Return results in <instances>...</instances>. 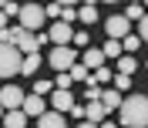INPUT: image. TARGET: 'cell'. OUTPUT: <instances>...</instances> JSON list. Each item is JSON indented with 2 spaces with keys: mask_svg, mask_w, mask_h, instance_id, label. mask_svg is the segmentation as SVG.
Returning <instances> with one entry per match:
<instances>
[{
  "mask_svg": "<svg viewBox=\"0 0 148 128\" xmlns=\"http://www.w3.org/2000/svg\"><path fill=\"white\" fill-rule=\"evenodd\" d=\"M145 67H148V61H145Z\"/></svg>",
  "mask_w": 148,
  "mask_h": 128,
  "instance_id": "35",
  "label": "cell"
},
{
  "mask_svg": "<svg viewBox=\"0 0 148 128\" xmlns=\"http://www.w3.org/2000/svg\"><path fill=\"white\" fill-rule=\"evenodd\" d=\"M3 128H27V115L24 111H3Z\"/></svg>",
  "mask_w": 148,
  "mask_h": 128,
  "instance_id": "15",
  "label": "cell"
},
{
  "mask_svg": "<svg viewBox=\"0 0 148 128\" xmlns=\"http://www.w3.org/2000/svg\"><path fill=\"white\" fill-rule=\"evenodd\" d=\"M47 41H54L57 47H67V41H74V30H71V24H64V20H57L54 27L47 30Z\"/></svg>",
  "mask_w": 148,
  "mask_h": 128,
  "instance_id": "8",
  "label": "cell"
},
{
  "mask_svg": "<svg viewBox=\"0 0 148 128\" xmlns=\"http://www.w3.org/2000/svg\"><path fill=\"white\" fill-rule=\"evenodd\" d=\"M54 88H57V91H67V88H71V74H57V81H54Z\"/></svg>",
  "mask_w": 148,
  "mask_h": 128,
  "instance_id": "25",
  "label": "cell"
},
{
  "mask_svg": "<svg viewBox=\"0 0 148 128\" xmlns=\"http://www.w3.org/2000/svg\"><path fill=\"white\" fill-rule=\"evenodd\" d=\"M98 101H101V108H104V111H114V108H121V94L114 91V88H108V91L101 88V98H98Z\"/></svg>",
  "mask_w": 148,
  "mask_h": 128,
  "instance_id": "12",
  "label": "cell"
},
{
  "mask_svg": "<svg viewBox=\"0 0 148 128\" xmlns=\"http://www.w3.org/2000/svg\"><path fill=\"white\" fill-rule=\"evenodd\" d=\"M3 14H7V17H17V14H20V3H10V0H7V3H3Z\"/></svg>",
  "mask_w": 148,
  "mask_h": 128,
  "instance_id": "30",
  "label": "cell"
},
{
  "mask_svg": "<svg viewBox=\"0 0 148 128\" xmlns=\"http://www.w3.org/2000/svg\"><path fill=\"white\" fill-rule=\"evenodd\" d=\"M20 105H24V91H20L17 84L0 88V108H3V111H17Z\"/></svg>",
  "mask_w": 148,
  "mask_h": 128,
  "instance_id": "6",
  "label": "cell"
},
{
  "mask_svg": "<svg viewBox=\"0 0 148 128\" xmlns=\"http://www.w3.org/2000/svg\"><path fill=\"white\" fill-rule=\"evenodd\" d=\"M81 64H84V67H94V71H98V67H104V54L98 51V47H88V51H84V57H81Z\"/></svg>",
  "mask_w": 148,
  "mask_h": 128,
  "instance_id": "14",
  "label": "cell"
},
{
  "mask_svg": "<svg viewBox=\"0 0 148 128\" xmlns=\"http://www.w3.org/2000/svg\"><path fill=\"white\" fill-rule=\"evenodd\" d=\"M104 57H121V41H108V44L101 47Z\"/></svg>",
  "mask_w": 148,
  "mask_h": 128,
  "instance_id": "23",
  "label": "cell"
},
{
  "mask_svg": "<svg viewBox=\"0 0 148 128\" xmlns=\"http://www.w3.org/2000/svg\"><path fill=\"white\" fill-rule=\"evenodd\" d=\"M0 118H3V108H0Z\"/></svg>",
  "mask_w": 148,
  "mask_h": 128,
  "instance_id": "34",
  "label": "cell"
},
{
  "mask_svg": "<svg viewBox=\"0 0 148 128\" xmlns=\"http://www.w3.org/2000/svg\"><path fill=\"white\" fill-rule=\"evenodd\" d=\"M47 91H54V81H37V88H34L37 98H40V94H47Z\"/></svg>",
  "mask_w": 148,
  "mask_h": 128,
  "instance_id": "28",
  "label": "cell"
},
{
  "mask_svg": "<svg viewBox=\"0 0 148 128\" xmlns=\"http://www.w3.org/2000/svg\"><path fill=\"white\" fill-rule=\"evenodd\" d=\"M138 37H141V44L148 41V14H145V17L138 20Z\"/></svg>",
  "mask_w": 148,
  "mask_h": 128,
  "instance_id": "29",
  "label": "cell"
},
{
  "mask_svg": "<svg viewBox=\"0 0 148 128\" xmlns=\"http://www.w3.org/2000/svg\"><path fill=\"white\" fill-rule=\"evenodd\" d=\"M138 47H141V37H138V34H128L125 41H121V51H128V54H135Z\"/></svg>",
  "mask_w": 148,
  "mask_h": 128,
  "instance_id": "19",
  "label": "cell"
},
{
  "mask_svg": "<svg viewBox=\"0 0 148 128\" xmlns=\"http://www.w3.org/2000/svg\"><path fill=\"white\" fill-rule=\"evenodd\" d=\"M91 81L98 84V88H101V84H108V81H111V67H98V71L91 74Z\"/></svg>",
  "mask_w": 148,
  "mask_h": 128,
  "instance_id": "22",
  "label": "cell"
},
{
  "mask_svg": "<svg viewBox=\"0 0 148 128\" xmlns=\"http://www.w3.org/2000/svg\"><path fill=\"white\" fill-rule=\"evenodd\" d=\"M98 128H118V125H114V121H101Z\"/></svg>",
  "mask_w": 148,
  "mask_h": 128,
  "instance_id": "32",
  "label": "cell"
},
{
  "mask_svg": "<svg viewBox=\"0 0 148 128\" xmlns=\"http://www.w3.org/2000/svg\"><path fill=\"white\" fill-rule=\"evenodd\" d=\"M20 111H24L27 118H40V115H44V98H37V94H24Z\"/></svg>",
  "mask_w": 148,
  "mask_h": 128,
  "instance_id": "9",
  "label": "cell"
},
{
  "mask_svg": "<svg viewBox=\"0 0 148 128\" xmlns=\"http://www.w3.org/2000/svg\"><path fill=\"white\" fill-rule=\"evenodd\" d=\"M135 71H138V61H135L131 54H121V57H118V74H125V78H131Z\"/></svg>",
  "mask_w": 148,
  "mask_h": 128,
  "instance_id": "16",
  "label": "cell"
},
{
  "mask_svg": "<svg viewBox=\"0 0 148 128\" xmlns=\"http://www.w3.org/2000/svg\"><path fill=\"white\" fill-rule=\"evenodd\" d=\"M37 128H67L64 115H57V111H44L40 118H37Z\"/></svg>",
  "mask_w": 148,
  "mask_h": 128,
  "instance_id": "11",
  "label": "cell"
},
{
  "mask_svg": "<svg viewBox=\"0 0 148 128\" xmlns=\"http://www.w3.org/2000/svg\"><path fill=\"white\" fill-rule=\"evenodd\" d=\"M104 115H108V111L101 108V101H88V108H84V118L91 121V125H101V121H104Z\"/></svg>",
  "mask_w": 148,
  "mask_h": 128,
  "instance_id": "13",
  "label": "cell"
},
{
  "mask_svg": "<svg viewBox=\"0 0 148 128\" xmlns=\"http://www.w3.org/2000/svg\"><path fill=\"white\" fill-rule=\"evenodd\" d=\"M104 30H108V41H125L131 34V24L125 20V14H114V17H108Z\"/></svg>",
  "mask_w": 148,
  "mask_h": 128,
  "instance_id": "5",
  "label": "cell"
},
{
  "mask_svg": "<svg viewBox=\"0 0 148 128\" xmlns=\"http://www.w3.org/2000/svg\"><path fill=\"white\" fill-rule=\"evenodd\" d=\"M77 20H84V24H94V20H98V7H94V3H84V7H77Z\"/></svg>",
  "mask_w": 148,
  "mask_h": 128,
  "instance_id": "18",
  "label": "cell"
},
{
  "mask_svg": "<svg viewBox=\"0 0 148 128\" xmlns=\"http://www.w3.org/2000/svg\"><path fill=\"white\" fill-rule=\"evenodd\" d=\"M7 20H10V17H7V14H3V10H0V30L7 27Z\"/></svg>",
  "mask_w": 148,
  "mask_h": 128,
  "instance_id": "31",
  "label": "cell"
},
{
  "mask_svg": "<svg viewBox=\"0 0 148 128\" xmlns=\"http://www.w3.org/2000/svg\"><path fill=\"white\" fill-rule=\"evenodd\" d=\"M74 47H84V51L91 47V41H88V34H84V30H77V34H74Z\"/></svg>",
  "mask_w": 148,
  "mask_h": 128,
  "instance_id": "27",
  "label": "cell"
},
{
  "mask_svg": "<svg viewBox=\"0 0 148 128\" xmlns=\"http://www.w3.org/2000/svg\"><path fill=\"white\" fill-rule=\"evenodd\" d=\"M111 81H114V91H128L131 88V78H125V74H111Z\"/></svg>",
  "mask_w": 148,
  "mask_h": 128,
  "instance_id": "24",
  "label": "cell"
},
{
  "mask_svg": "<svg viewBox=\"0 0 148 128\" xmlns=\"http://www.w3.org/2000/svg\"><path fill=\"white\" fill-rule=\"evenodd\" d=\"M47 41V34H27V30H20L17 37V51L20 54H37V47Z\"/></svg>",
  "mask_w": 148,
  "mask_h": 128,
  "instance_id": "7",
  "label": "cell"
},
{
  "mask_svg": "<svg viewBox=\"0 0 148 128\" xmlns=\"http://www.w3.org/2000/svg\"><path fill=\"white\" fill-rule=\"evenodd\" d=\"M67 74H71V81H88V78H91V74H88V67H84L81 61L74 64V67H71V71H67Z\"/></svg>",
  "mask_w": 148,
  "mask_h": 128,
  "instance_id": "21",
  "label": "cell"
},
{
  "mask_svg": "<svg viewBox=\"0 0 148 128\" xmlns=\"http://www.w3.org/2000/svg\"><path fill=\"white\" fill-rule=\"evenodd\" d=\"M61 14H64V3H51V7H44V17H57V20H61Z\"/></svg>",
  "mask_w": 148,
  "mask_h": 128,
  "instance_id": "26",
  "label": "cell"
},
{
  "mask_svg": "<svg viewBox=\"0 0 148 128\" xmlns=\"http://www.w3.org/2000/svg\"><path fill=\"white\" fill-rule=\"evenodd\" d=\"M51 101H54V111H57V115H64V111L74 108V94H71V91H54Z\"/></svg>",
  "mask_w": 148,
  "mask_h": 128,
  "instance_id": "10",
  "label": "cell"
},
{
  "mask_svg": "<svg viewBox=\"0 0 148 128\" xmlns=\"http://www.w3.org/2000/svg\"><path fill=\"white\" fill-rule=\"evenodd\" d=\"M20 61H24V54H20L17 47L0 44V78H7V84H10L14 74H20Z\"/></svg>",
  "mask_w": 148,
  "mask_h": 128,
  "instance_id": "3",
  "label": "cell"
},
{
  "mask_svg": "<svg viewBox=\"0 0 148 128\" xmlns=\"http://www.w3.org/2000/svg\"><path fill=\"white\" fill-rule=\"evenodd\" d=\"M37 67H40V54H24V61H20V74H37Z\"/></svg>",
  "mask_w": 148,
  "mask_h": 128,
  "instance_id": "17",
  "label": "cell"
},
{
  "mask_svg": "<svg viewBox=\"0 0 148 128\" xmlns=\"http://www.w3.org/2000/svg\"><path fill=\"white\" fill-rule=\"evenodd\" d=\"M44 7L40 3H20V14H17V27L27 30V34H40V24H44Z\"/></svg>",
  "mask_w": 148,
  "mask_h": 128,
  "instance_id": "2",
  "label": "cell"
},
{
  "mask_svg": "<svg viewBox=\"0 0 148 128\" xmlns=\"http://www.w3.org/2000/svg\"><path fill=\"white\" fill-rule=\"evenodd\" d=\"M121 125L125 128H148V98L131 94L121 101Z\"/></svg>",
  "mask_w": 148,
  "mask_h": 128,
  "instance_id": "1",
  "label": "cell"
},
{
  "mask_svg": "<svg viewBox=\"0 0 148 128\" xmlns=\"http://www.w3.org/2000/svg\"><path fill=\"white\" fill-rule=\"evenodd\" d=\"M77 128H98V125H91V121H81V125H77Z\"/></svg>",
  "mask_w": 148,
  "mask_h": 128,
  "instance_id": "33",
  "label": "cell"
},
{
  "mask_svg": "<svg viewBox=\"0 0 148 128\" xmlns=\"http://www.w3.org/2000/svg\"><path fill=\"white\" fill-rule=\"evenodd\" d=\"M47 61H51V67H57V74H64V71H71L74 64H77V51H74L71 44L67 47H54Z\"/></svg>",
  "mask_w": 148,
  "mask_h": 128,
  "instance_id": "4",
  "label": "cell"
},
{
  "mask_svg": "<svg viewBox=\"0 0 148 128\" xmlns=\"http://www.w3.org/2000/svg\"><path fill=\"white\" fill-rule=\"evenodd\" d=\"M141 17H145V7H141V3H128V10H125V20L131 24V20H141Z\"/></svg>",
  "mask_w": 148,
  "mask_h": 128,
  "instance_id": "20",
  "label": "cell"
}]
</instances>
